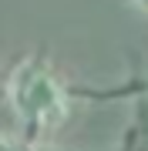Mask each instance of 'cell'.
Instances as JSON below:
<instances>
[{"instance_id": "cell-2", "label": "cell", "mask_w": 148, "mask_h": 151, "mask_svg": "<svg viewBox=\"0 0 148 151\" xmlns=\"http://www.w3.org/2000/svg\"><path fill=\"white\" fill-rule=\"evenodd\" d=\"M0 151H40L37 145H4Z\"/></svg>"}, {"instance_id": "cell-1", "label": "cell", "mask_w": 148, "mask_h": 151, "mask_svg": "<svg viewBox=\"0 0 148 151\" xmlns=\"http://www.w3.org/2000/svg\"><path fill=\"white\" fill-rule=\"evenodd\" d=\"M7 97L30 141L51 134L71 114V87L44 57H27L14 67Z\"/></svg>"}, {"instance_id": "cell-3", "label": "cell", "mask_w": 148, "mask_h": 151, "mask_svg": "<svg viewBox=\"0 0 148 151\" xmlns=\"http://www.w3.org/2000/svg\"><path fill=\"white\" fill-rule=\"evenodd\" d=\"M121 4H128V7H142V10L148 14V0H121Z\"/></svg>"}]
</instances>
